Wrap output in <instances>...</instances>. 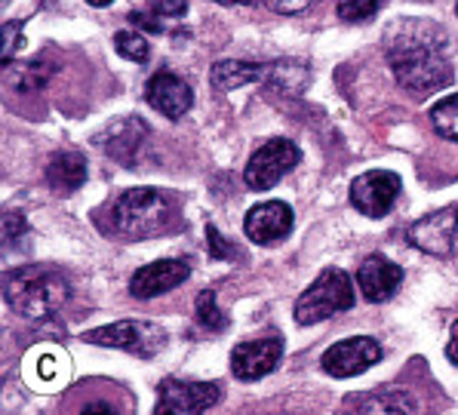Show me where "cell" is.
I'll return each instance as SVG.
<instances>
[{"label":"cell","mask_w":458,"mask_h":415,"mask_svg":"<svg viewBox=\"0 0 458 415\" xmlns=\"http://www.w3.org/2000/svg\"><path fill=\"white\" fill-rule=\"evenodd\" d=\"M455 13H458V4H455Z\"/></svg>","instance_id":"36"},{"label":"cell","mask_w":458,"mask_h":415,"mask_svg":"<svg viewBox=\"0 0 458 415\" xmlns=\"http://www.w3.org/2000/svg\"><path fill=\"white\" fill-rule=\"evenodd\" d=\"M47 185L59 197L74 194L87 182V157L81 151H62L47 164Z\"/></svg>","instance_id":"17"},{"label":"cell","mask_w":458,"mask_h":415,"mask_svg":"<svg viewBox=\"0 0 458 415\" xmlns=\"http://www.w3.org/2000/svg\"><path fill=\"white\" fill-rule=\"evenodd\" d=\"M385 4L387 0H342V4H338V19H342V22H366V19L376 16Z\"/></svg>","instance_id":"23"},{"label":"cell","mask_w":458,"mask_h":415,"mask_svg":"<svg viewBox=\"0 0 458 415\" xmlns=\"http://www.w3.org/2000/svg\"><path fill=\"white\" fill-rule=\"evenodd\" d=\"M348 308H354V280L342 268H327L299 295V301H295V320L301 326H314V323L333 318L338 311H348Z\"/></svg>","instance_id":"4"},{"label":"cell","mask_w":458,"mask_h":415,"mask_svg":"<svg viewBox=\"0 0 458 415\" xmlns=\"http://www.w3.org/2000/svg\"><path fill=\"white\" fill-rule=\"evenodd\" d=\"M363 410L366 412H412L415 403H410L406 397H400V394H382V397H369L363 400Z\"/></svg>","instance_id":"24"},{"label":"cell","mask_w":458,"mask_h":415,"mask_svg":"<svg viewBox=\"0 0 458 415\" xmlns=\"http://www.w3.org/2000/svg\"><path fill=\"white\" fill-rule=\"evenodd\" d=\"M431 123L443 139L458 142V96H446L431 108Z\"/></svg>","instance_id":"21"},{"label":"cell","mask_w":458,"mask_h":415,"mask_svg":"<svg viewBox=\"0 0 458 415\" xmlns=\"http://www.w3.org/2000/svg\"><path fill=\"white\" fill-rule=\"evenodd\" d=\"M25 231H28L25 216H19V213H6V219H4V241H6V246L16 243V237H22Z\"/></svg>","instance_id":"26"},{"label":"cell","mask_w":458,"mask_h":415,"mask_svg":"<svg viewBox=\"0 0 458 415\" xmlns=\"http://www.w3.org/2000/svg\"><path fill=\"white\" fill-rule=\"evenodd\" d=\"M301 160V151L293 139H267V142L259 148L250 157L243 170V182L252 191H267L274 188L286 173L295 170Z\"/></svg>","instance_id":"6"},{"label":"cell","mask_w":458,"mask_h":415,"mask_svg":"<svg viewBox=\"0 0 458 415\" xmlns=\"http://www.w3.org/2000/svg\"><path fill=\"white\" fill-rule=\"evenodd\" d=\"M314 0H267L274 13H284V16H293V13H305Z\"/></svg>","instance_id":"27"},{"label":"cell","mask_w":458,"mask_h":415,"mask_svg":"<svg viewBox=\"0 0 458 415\" xmlns=\"http://www.w3.org/2000/svg\"><path fill=\"white\" fill-rule=\"evenodd\" d=\"M87 4H89V6H111L114 0H87Z\"/></svg>","instance_id":"34"},{"label":"cell","mask_w":458,"mask_h":415,"mask_svg":"<svg viewBox=\"0 0 458 415\" xmlns=\"http://www.w3.org/2000/svg\"><path fill=\"white\" fill-rule=\"evenodd\" d=\"M114 49H117V55H123V59H130V62H139V65L151 59V47H148V40L139 31H121L114 38Z\"/></svg>","instance_id":"22"},{"label":"cell","mask_w":458,"mask_h":415,"mask_svg":"<svg viewBox=\"0 0 458 415\" xmlns=\"http://www.w3.org/2000/svg\"><path fill=\"white\" fill-rule=\"evenodd\" d=\"M108 228L123 241H151L185 228L182 200L164 188H130L108 207Z\"/></svg>","instance_id":"2"},{"label":"cell","mask_w":458,"mask_h":415,"mask_svg":"<svg viewBox=\"0 0 458 415\" xmlns=\"http://www.w3.org/2000/svg\"><path fill=\"white\" fill-rule=\"evenodd\" d=\"M6 4H10V0H4V6H6Z\"/></svg>","instance_id":"35"},{"label":"cell","mask_w":458,"mask_h":415,"mask_svg":"<svg viewBox=\"0 0 458 415\" xmlns=\"http://www.w3.org/2000/svg\"><path fill=\"white\" fill-rule=\"evenodd\" d=\"M6 305L28 320H47L53 318L65 301L72 299V284L55 268L47 265H25L6 274L4 284Z\"/></svg>","instance_id":"3"},{"label":"cell","mask_w":458,"mask_h":415,"mask_svg":"<svg viewBox=\"0 0 458 415\" xmlns=\"http://www.w3.org/2000/svg\"><path fill=\"white\" fill-rule=\"evenodd\" d=\"M96 410H108L111 412V406L108 403H89V406H83V412H96Z\"/></svg>","instance_id":"32"},{"label":"cell","mask_w":458,"mask_h":415,"mask_svg":"<svg viewBox=\"0 0 458 415\" xmlns=\"http://www.w3.org/2000/svg\"><path fill=\"white\" fill-rule=\"evenodd\" d=\"M446 357L458 367V320H455V326H453V335H449V344H446Z\"/></svg>","instance_id":"30"},{"label":"cell","mask_w":458,"mask_h":415,"mask_svg":"<svg viewBox=\"0 0 458 415\" xmlns=\"http://www.w3.org/2000/svg\"><path fill=\"white\" fill-rule=\"evenodd\" d=\"M145 136H148V126L139 123V117H123V121L111 123L108 130L102 132V148L114 160L132 166L136 164V151H139V145L145 142Z\"/></svg>","instance_id":"16"},{"label":"cell","mask_w":458,"mask_h":415,"mask_svg":"<svg viewBox=\"0 0 458 415\" xmlns=\"http://www.w3.org/2000/svg\"><path fill=\"white\" fill-rule=\"evenodd\" d=\"M188 277H191V268L185 258H160V262H151L132 274L130 292L136 299H157V295L182 286Z\"/></svg>","instance_id":"14"},{"label":"cell","mask_w":458,"mask_h":415,"mask_svg":"<svg viewBox=\"0 0 458 415\" xmlns=\"http://www.w3.org/2000/svg\"><path fill=\"white\" fill-rule=\"evenodd\" d=\"M295 224V216H293V207L284 200H267V203H256V207L246 213V237L259 246H267V243H277L284 237H290Z\"/></svg>","instance_id":"13"},{"label":"cell","mask_w":458,"mask_h":415,"mask_svg":"<svg viewBox=\"0 0 458 415\" xmlns=\"http://www.w3.org/2000/svg\"><path fill=\"white\" fill-rule=\"evenodd\" d=\"M81 339L89 344H102V348L126 351V354L136 357H157L166 348L169 335L164 326H157L151 320H117L108 323V326L89 329Z\"/></svg>","instance_id":"5"},{"label":"cell","mask_w":458,"mask_h":415,"mask_svg":"<svg viewBox=\"0 0 458 415\" xmlns=\"http://www.w3.org/2000/svg\"><path fill=\"white\" fill-rule=\"evenodd\" d=\"M222 400V385L218 382H185V378H166L160 382V397L154 412L157 415H197L207 412Z\"/></svg>","instance_id":"9"},{"label":"cell","mask_w":458,"mask_h":415,"mask_svg":"<svg viewBox=\"0 0 458 415\" xmlns=\"http://www.w3.org/2000/svg\"><path fill=\"white\" fill-rule=\"evenodd\" d=\"M213 4H222V6H237V4H252V0H213Z\"/></svg>","instance_id":"33"},{"label":"cell","mask_w":458,"mask_h":415,"mask_svg":"<svg viewBox=\"0 0 458 415\" xmlns=\"http://www.w3.org/2000/svg\"><path fill=\"white\" fill-rule=\"evenodd\" d=\"M188 16V0H151L148 10H136L130 13V22L139 28H148V31H166V22H179V19Z\"/></svg>","instance_id":"19"},{"label":"cell","mask_w":458,"mask_h":415,"mask_svg":"<svg viewBox=\"0 0 458 415\" xmlns=\"http://www.w3.org/2000/svg\"><path fill=\"white\" fill-rule=\"evenodd\" d=\"M194 311H197V323H200L207 333H222V329H228V318H225V311L218 308L213 290H203L197 295Z\"/></svg>","instance_id":"20"},{"label":"cell","mask_w":458,"mask_h":415,"mask_svg":"<svg viewBox=\"0 0 458 415\" xmlns=\"http://www.w3.org/2000/svg\"><path fill=\"white\" fill-rule=\"evenodd\" d=\"M284 357V342L280 339H250L241 342L231 351V376L241 378V382H259Z\"/></svg>","instance_id":"11"},{"label":"cell","mask_w":458,"mask_h":415,"mask_svg":"<svg viewBox=\"0 0 458 415\" xmlns=\"http://www.w3.org/2000/svg\"><path fill=\"white\" fill-rule=\"evenodd\" d=\"M274 65H262V62H241V59H225L213 65V87L218 93H231L237 87H246V83L256 80H271Z\"/></svg>","instance_id":"18"},{"label":"cell","mask_w":458,"mask_h":415,"mask_svg":"<svg viewBox=\"0 0 458 415\" xmlns=\"http://www.w3.org/2000/svg\"><path fill=\"white\" fill-rule=\"evenodd\" d=\"M207 237H209V252H213L216 258H231V256H234V252L228 250V241H225L222 234H216L213 224L207 228Z\"/></svg>","instance_id":"28"},{"label":"cell","mask_w":458,"mask_h":415,"mask_svg":"<svg viewBox=\"0 0 458 415\" xmlns=\"http://www.w3.org/2000/svg\"><path fill=\"white\" fill-rule=\"evenodd\" d=\"M406 241L415 250L428 252V256L458 258V203L446 209H437V213H428L425 219L410 224Z\"/></svg>","instance_id":"7"},{"label":"cell","mask_w":458,"mask_h":415,"mask_svg":"<svg viewBox=\"0 0 458 415\" xmlns=\"http://www.w3.org/2000/svg\"><path fill=\"white\" fill-rule=\"evenodd\" d=\"M40 376H44V378H53V376H55V363H53V360H47V357L40 360Z\"/></svg>","instance_id":"31"},{"label":"cell","mask_w":458,"mask_h":415,"mask_svg":"<svg viewBox=\"0 0 458 415\" xmlns=\"http://www.w3.org/2000/svg\"><path fill=\"white\" fill-rule=\"evenodd\" d=\"M400 191H403V182L397 173L369 170L351 182V203L357 213L369 216V219H385L397 203Z\"/></svg>","instance_id":"8"},{"label":"cell","mask_w":458,"mask_h":415,"mask_svg":"<svg viewBox=\"0 0 458 415\" xmlns=\"http://www.w3.org/2000/svg\"><path fill=\"white\" fill-rule=\"evenodd\" d=\"M25 47V34H22V25L19 22H4V53H0V62L10 65V59Z\"/></svg>","instance_id":"25"},{"label":"cell","mask_w":458,"mask_h":415,"mask_svg":"<svg viewBox=\"0 0 458 415\" xmlns=\"http://www.w3.org/2000/svg\"><path fill=\"white\" fill-rule=\"evenodd\" d=\"M387 62L400 87L419 98L453 83L449 38L431 19H400L387 34Z\"/></svg>","instance_id":"1"},{"label":"cell","mask_w":458,"mask_h":415,"mask_svg":"<svg viewBox=\"0 0 458 415\" xmlns=\"http://www.w3.org/2000/svg\"><path fill=\"white\" fill-rule=\"evenodd\" d=\"M25 77H38L40 83H47L49 72H44V65H40V62H31V65L25 68ZM19 89H31V83H28V80H19Z\"/></svg>","instance_id":"29"},{"label":"cell","mask_w":458,"mask_h":415,"mask_svg":"<svg viewBox=\"0 0 458 415\" xmlns=\"http://www.w3.org/2000/svg\"><path fill=\"white\" fill-rule=\"evenodd\" d=\"M145 102L151 105L157 114L179 121L191 111L194 105V89L173 72H157L151 74V80L145 83Z\"/></svg>","instance_id":"12"},{"label":"cell","mask_w":458,"mask_h":415,"mask_svg":"<svg viewBox=\"0 0 458 415\" xmlns=\"http://www.w3.org/2000/svg\"><path fill=\"white\" fill-rule=\"evenodd\" d=\"M382 360V344L369 335H351L323 351L320 367L333 378H354Z\"/></svg>","instance_id":"10"},{"label":"cell","mask_w":458,"mask_h":415,"mask_svg":"<svg viewBox=\"0 0 458 415\" xmlns=\"http://www.w3.org/2000/svg\"><path fill=\"white\" fill-rule=\"evenodd\" d=\"M357 286H360L366 301H376L378 305V301L394 299L400 286H403V268L376 252V256H369L357 268Z\"/></svg>","instance_id":"15"}]
</instances>
